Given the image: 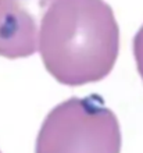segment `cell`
<instances>
[{"instance_id":"1","label":"cell","mask_w":143,"mask_h":153,"mask_svg":"<svg viewBox=\"0 0 143 153\" xmlns=\"http://www.w3.org/2000/svg\"><path fill=\"white\" fill-rule=\"evenodd\" d=\"M118 50L119 28L104 0H54L42 20L38 52L47 73L63 85L103 79Z\"/></svg>"},{"instance_id":"2","label":"cell","mask_w":143,"mask_h":153,"mask_svg":"<svg viewBox=\"0 0 143 153\" xmlns=\"http://www.w3.org/2000/svg\"><path fill=\"white\" fill-rule=\"evenodd\" d=\"M121 131L115 114L99 95L71 97L44 118L36 153H119Z\"/></svg>"},{"instance_id":"3","label":"cell","mask_w":143,"mask_h":153,"mask_svg":"<svg viewBox=\"0 0 143 153\" xmlns=\"http://www.w3.org/2000/svg\"><path fill=\"white\" fill-rule=\"evenodd\" d=\"M54 0H0V56L24 59L39 50L40 25Z\"/></svg>"},{"instance_id":"4","label":"cell","mask_w":143,"mask_h":153,"mask_svg":"<svg viewBox=\"0 0 143 153\" xmlns=\"http://www.w3.org/2000/svg\"><path fill=\"white\" fill-rule=\"evenodd\" d=\"M133 56H135L138 73L143 81V25L133 38Z\"/></svg>"}]
</instances>
